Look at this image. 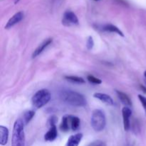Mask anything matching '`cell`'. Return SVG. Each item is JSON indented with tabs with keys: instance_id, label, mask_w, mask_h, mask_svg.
<instances>
[{
	"instance_id": "cb8c5ba5",
	"label": "cell",
	"mask_w": 146,
	"mask_h": 146,
	"mask_svg": "<svg viewBox=\"0 0 146 146\" xmlns=\"http://www.w3.org/2000/svg\"><path fill=\"white\" fill-rule=\"evenodd\" d=\"M95 1H98V0H95Z\"/></svg>"
},
{
	"instance_id": "3957f363",
	"label": "cell",
	"mask_w": 146,
	"mask_h": 146,
	"mask_svg": "<svg viewBox=\"0 0 146 146\" xmlns=\"http://www.w3.org/2000/svg\"><path fill=\"white\" fill-rule=\"evenodd\" d=\"M91 124L94 131L97 132H100L105 128L106 120L105 114L101 110L96 109L93 111Z\"/></svg>"
},
{
	"instance_id": "2e32d148",
	"label": "cell",
	"mask_w": 146,
	"mask_h": 146,
	"mask_svg": "<svg viewBox=\"0 0 146 146\" xmlns=\"http://www.w3.org/2000/svg\"><path fill=\"white\" fill-rule=\"evenodd\" d=\"M70 125L73 131H76L80 128V119L76 116L70 115Z\"/></svg>"
},
{
	"instance_id": "52a82bcc",
	"label": "cell",
	"mask_w": 146,
	"mask_h": 146,
	"mask_svg": "<svg viewBox=\"0 0 146 146\" xmlns=\"http://www.w3.org/2000/svg\"><path fill=\"white\" fill-rule=\"evenodd\" d=\"M122 115H123V122L124 130L125 131H129L131 128V121H130V117L132 115V111L130 108V107L125 106L122 109Z\"/></svg>"
},
{
	"instance_id": "5bb4252c",
	"label": "cell",
	"mask_w": 146,
	"mask_h": 146,
	"mask_svg": "<svg viewBox=\"0 0 146 146\" xmlns=\"http://www.w3.org/2000/svg\"><path fill=\"white\" fill-rule=\"evenodd\" d=\"M116 94L118 95V98H119L120 101H121V103L123 105H125L126 107H130L132 106V102H131V99L128 96V95H126L125 93H123L119 91H116Z\"/></svg>"
},
{
	"instance_id": "30bf717a",
	"label": "cell",
	"mask_w": 146,
	"mask_h": 146,
	"mask_svg": "<svg viewBox=\"0 0 146 146\" xmlns=\"http://www.w3.org/2000/svg\"><path fill=\"white\" fill-rule=\"evenodd\" d=\"M83 138L82 133H76L69 137L66 146H78Z\"/></svg>"
},
{
	"instance_id": "44dd1931",
	"label": "cell",
	"mask_w": 146,
	"mask_h": 146,
	"mask_svg": "<svg viewBox=\"0 0 146 146\" xmlns=\"http://www.w3.org/2000/svg\"><path fill=\"white\" fill-rule=\"evenodd\" d=\"M94 39H93L92 36H89L87 39L86 41V47L88 50H91L92 49L93 47H94Z\"/></svg>"
},
{
	"instance_id": "ba28073f",
	"label": "cell",
	"mask_w": 146,
	"mask_h": 146,
	"mask_svg": "<svg viewBox=\"0 0 146 146\" xmlns=\"http://www.w3.org/2000/svg\"><path fill=\"white\" fill-rule=\"evenodd\" d=\"M23 18H24V13L22 11H19V12L16 13L13 17H11L9 19L8 22L7 23L5 26V29H11V27H13L14 25L18 24L19 21H21L23 19Z\"/></svg>"
},
{
	"instance_id": "d6986e66",
	"label": "cell",
	"mask_w": 146,
	"mask_h": 146,
	"mask_svg": "<svg viewBox=\"0 0 146 146\" xmlns=\"http://www.w3.org/2000/svg\"><path fill=\"white\" fill-rule=\"evenodd\" d=\"M87 79H88V81H89V82H91V84H97V85L101 84V83H102L101 79H99V78H96V77L92 75H88V76H87Z\"/></svg>"
},
{
	"instance_id": "277c9868",
	"label": "cell",
	"mask_w": 146,
	"mask_h": 146,
	"mask_svg": "<svg viewBox=\"0 0 146 146\" xmlns=\"http://www.w3.org/2000/svg\"><path fill=\"white\" fill-rule=\"evenodd\" d=\"M51 98V94L48 90L41 89L33 96L31 103L36 108H41L49 102Z\"/></svg>"
},
{
	"instance_id": "9c48e42d",
	"label": "cell",
	"mask_w": 146,
	"mask_h": 146,
	"mask_svg": "<svg viewBox=\"0 0 146 146\" xmlns=\"http://www.w3.org/2000/svg\"><path fill=\"white\" fill-rule=\"evenodd\" d=\"M51 43H52V38H47L45 41H43V42L36 48L35 51H34V53H33L32 54V58H36V57L38 56V55H40V54L44 51V50L48 46H49Z\"/></svg>"
},
{
	"instance_id": "ac0fdd59",
	"label": "cell",
	"mask_w": 146,
	"mask_h": 146,
	"mask_svg": "<svg viewBox=\"0 0 146 146\" xmlns=\"http://www.w3.org/2000/svg\"><path fill=\"white\" fill-rule=\"evenodd\" d=\"M35 115V112L33 111H28L24 114V121L25 124L29 123Z\"/></svg>"
},
{
	"instance_id": "8992f818",
	"label": "cell",
	"mask_w": 146,
	"mask_h": 146,
	"mask_svg": "<svg viewBox=\"0 0 146 146\" xmlns=\"http://www.w3.org/2000/svg\"><path fill=\"white\" fill-rule=\"evenodd\" d=\"M62 24L64 26H73L77 25L78 24V17L75 14L71 11H66L64 14L62 19Z\"/></svg>"
},
{
	"instance_id": "4fadbf2b",
	"label": "cell",
	"mask_w": 146,
	"mask_h": 146,
	"mask_svg": "<svg viewBox=\"0 0 146 146\" xmlns=\"http://www.w3.org/2000/svg\"><path fill=\"white\" fill-rule=\"evenodd\" d=\"M9 131L8 128L1 125L0 126V144L1 145H5L8 142Z\"/></svg>"
},
{
	"instance_id": "5b68a950",
	"label": "cell",
	"mask_w": 146,
	"mask_h": 146,
	"mask_svg": "<svg viewBox=\"0 0 146 146\" xmlns=\"http://www.w3.org/2000/svg\"><path fill=\"white\" fill-rule=\"evenodd\" d=\"M56 118L55 116H52L50 118V128L48 132L44 135V140L46 141L51 142L57 138L58 132H57V128L56 126Z\"/></svg>"
},
{
	"instance_id": "8fae6325",
	"label": "cell",
	"mask_w": 146,
	"mask_h": 146,
	"mask_svg": "<svg viewBox=\"0 0 146 146\" xmlns=\"http://www.w3.org/2000/svg\"><path fill=\"white\" fill-rule=\"evenodd\" d=\"M94 98H97V99L100 100L102 101L104 104H107L108 106H113L114 104L112 98L110 96L107 95L106 94H102V93H96L94 94Z\"/></svg>"
},
{
	"instance_id": "6da1fadb",
	"label": "cell",
	"mask_w": 146,
	"mask_h": 146,
	"mask_svg": "<svg viewBox=\"0 0 146 146\" xmlns=\"http://www.w3.org/2000/svg\"><path fill=\"white\" fill-rule=\"evenodd\" d=\"M60 98L66 104L76 107H83L86 105L84 96L71 90H64L60 93Z\"/></svg>"
},
{
	"instance_id": "603a6c76",
	"label": "cell",
	"mask_w": 146,
	"mask_h": 146,
	"mask_svg": "<svg viewBox=\"0 0 146 146\" xmlns=\"http://www.w3.org/2000/svg\"><path fill=\"white\" fill-rule=\"evenodd\" d=\"M144 76H145V81H146V71L144 72Z\"/></svg>"
},
{
	"instance_id": "7402d4cb",
	"label": "cell",
	"mask_w": 146,
	"mask_h": 146,
	"mask_svg": "<svg viewBox=\"0 0 146 146\" xmlns=\"http://www.w3.org/2000/svg\"><path fill=\"white\" fill-rule=\"evenodd\" d=\"M138 98H139L140 101H141V104H142L143 107L144 108V111H145L146 113V97L142 95H138Z\"/></svg>"
},
{
	"instance_id": "ffe728a7",
	"label": "cell",
	"mask_w": 146,
	"mask_h": 146,
	"mask_svg": "<svg viewBox=\"0 0 146 146\" xmlns=\"http://www.w3.org/2000/svg\"><path fill=\"white\" fill-rule=\"evenodd\" d=\"M88 146H106V144L104 141H101V140H97V141H93Z\"/></svg>"
},
{
	"instance_id": "7c38bea8",
	"label": "cell",
	"mask_w": 146,
	"mask_h": 146,
	"mask_svg": "<svg viewBox=\"0 0 146 146\" xmlns=\"http://www.w3.org/2000/svg\"><path fill=\"white\" fill-rule=\"evenodd\" d=\"M101 29L102 31H108V32H111V33H115V34H118V35L121 36H124V34L116 26L113 25V24H105V25H103L101 27Z\"/></svg>"
},
{
	"instance_id": "e0dca14e",
	"label": "cell",
	"mask_w": 146,
	"mask_h": 146,
	"mask_svg": "<svg viewBox=\"0 0 146 146\" xmlns=\"http://www.w3.org/2000/svg\"><path fill=\"white\" fill-rule=\"evenodd\" d=\"M65 78L67 81H70V82L75 83V84H84L85 81L83 78L78 76H65Z\"/></svg>"
},
{
	"instance_id": "7a4b0ae2",
	"label": "cell",
	"mask_w": 146,
	"mask_h": 146,
	"mask_svg": "<svg viewBox=\"0 0 146 146\" xmlns=\"http://www.w3.org/2000/svg\"><path fill=\"white\" fill-rule=\"evenodd\" d=\"M11 146H25L24 123L21 119L15 121L13 128Z\"/></svg>"
},
{
	"instance_id": "9a60e30c",
	"label": "cell",
	"mask_w": 146,
	"mask_h": 146,
	"mask_svg": "<svg viewBox=\"0 0 146 146\" xmlns=\"http://www.w3.org/2000/svg\"><path fill=\"white\" fill-rule=\"evenodd\" d=\"M60 130L63 132H67L71 129V125H70V115H65L63 117L62 121L59 126Z\"/></svg>"
}]
</instances>
